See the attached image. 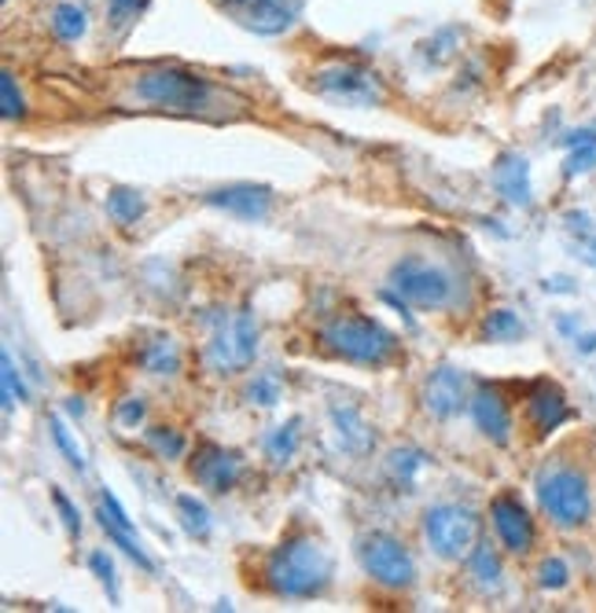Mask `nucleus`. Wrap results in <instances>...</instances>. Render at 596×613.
Wrapping results in <instances>:
<instances>
[{
	"mask_svg": "<svg viewBox=\"0 0 596 613\" xmlns=\"http://www.w3.org/2000/svg\"><path fill=\"white\" fill-rule=\"evenodd\" d=\"M52 503H56V511L63 518V525H67V533L70 536H81V514H78V507L67 500V492L63 489H52Z\"/></svg>",
	"mask_w": 596,
	"mask_h": 613,
	"instance_id": "34",
	"label": "nucleus"
},
{
	"mask_svg": "<svg viewBox=\"0 0 596 613\" xmlns=\"http://www.w3.org/2000/svg\"><path fill=\"white\" fill-rule=\"evenodd\" d=\"M0 114H4L8 122H15L26 114V100H23V92H19L12 70L0 73Z\"/></svg>",
	"mask_w": 596,
	"mask_h": 613,
	"instance_id": "30",
	"label": "nucleus"
},
{
	"mask_svg": "<svg viewBox=\"0 0 596 613\" xmlns=\"http://www.w3.org/2000/svg\"><path fill=\"white\" fill-rule=\"evenodd\" d=\"M192 478L211 492H233L239 481V456L222 445H199L192 456Z\"/></svg>",
	"mask_w": 596,
	"mask_h": 613,
	"instance_id": "13",
	"label": "nucleus"
},
{
	"mask_svg": "<svg viewBox=\"0 0 596 613\" xmlns=\"http://www.w3.org/2000/svg\"><path fill=\"white\" fill-rule=\"evenodd\" d=\"M479 533H483V518L472 507L438 503L424 514V541L446 563H460L472 555L479 547Z\"/></svg>",
	"mask_w": 596,
	"mask_h": 613,
	"instance_id": "5",
	"label": "nucleus"
},
{
	"mask_svg": "<svg viewBox=\"0 0 596 613\" xmlns=\"http://www.w3.org/2000/svg\"><path fill=\"white\" fill-rule=\"evenodd\" d=\"M206 206L225 209V214L255 225V220H266L269 209H273V192L266 184H225L206 192Z\"/></svg>",
	"mask_w": 596,
	"mask_h": 613,
	"instance_id": "12",
	"label": "nucleus"
},
{
	"mask_svg": "<svg viewBox=\"0 0 596 613\" xmlns=\"http://www.w3.org/2000/svg\"><path fill=\"white\" fill-rule=\"evenodd\" d=\"M144 209H148V203H144V195L133 192V188H114L108 195V214L114 225H137L144 217Z\"/></svg>",
	"mask_w": 596,
	"mask_h": 613,
	"instance_id": "22",
	"label": "nucleus"
},
{
	"mask_svg": "<svg viewBox=\"0 0 596 613\" xmlns=\"http://www.w3.org/2000/svg\"><path fill=\"white\" fill-rule=\"evenodd\" d=\"M490 522L501 536V544L508 547L511 555H527L535 547V518L522 507L511 492H501L494 503H490Z\"/></svg>",
	"mask_w": 596,
	"mask_h": 613,
	"instance_id": "11",
	"label": "nucleus"
},
{
	"mask_svg": "<svg viewBox=\"0 0 596 613\" xmlns=\"http://www.w3.org/2000/svg\"><path fill=\"white\" fill-rule=\"evenodd\" d=\"M494 184H497V192L505 195L511 206H530V198H535V188H530V162L522 155H516V151L497 155Z\"/></svg>",
	"mask_w": 596,
	"mask_h": 613,
	"instance_id": "17",
	"label": "nucleus"
},
{
	"mask_svg": "<svg viewBox=\"0 0 596 613\" xmlns=\"http://www.w3.org/2000/svg\"><path fill=\"white\" fill-rule=\"evenodd\" d=\"M391 287L397 291V298L416 305V309H446L457 298V283L446 269L431 265V261L420 258H402L391 269Z\"/></svg>",
	"mask_w": 596,
	"mask_h": 613,
	"instance_id": "6",
	"label": "nucleus"
},
{
	"mask_svg": "<svg viewBox=\"0 0 596 613\" xmlns=\"http://www.w3.org/2000/svg\"><path fill=\"white\" fill-rule=\"evenodd\" d=\"M114 419H119V427H125V430H137L140 422H144V400L140 397L119 400V408H114Z\"/></svg>",
	"mask_w": 596,
	"mask_h": 613,
	"instance_id": "35",
	"label": "nucleus"
},
{
	"mask_svg": "<svg viewBox=\"0 0 596 613\" xmlns=\"http://www.w3.org/2000/svg\"><path fill=\"white\" fill-rule=\"evenodd\" d=\"M522 334H527V327H522V320L511 309L486 313V320H483V338H486V342H519Z\"/></svg>",
	"mask_w": 596,
	"mask_h": 613,
	"instance_id": "23",
	"label": "nucleus"
},
{
	"mask_svg": "<svg viewBox=\"0 0 596 613\" xmlns=\"http://www.w3.org/2000/svg\"><path fill=\"white\" fill-rule=\"evenodd\" d=\"M424 408L431 411L435 419H453L457 411L464 408V375L449 364L435 367L424 386Z\"/></svg>",
	"mask_w": 596,
	"mask_h": 613,
	"instance_id": "14",
	"label": "nucleus"
},
{
	"mask_svg": "<svg viewBox=\"0 0 596 613\" xmlns=\"http://www.w3.org/2000/svg\"><path fill=\"white\" fill-rule=\"evenodd\" d=\"M67 411H70V416H81V411H86L81 397H67Z\"/></svg>",
	"mask_w": 596,
	"mask_h": 613,
	"instance_id": "39",
	"label": "nucleus"
},
{
	"mask_svg": "<svg viewBox=\"0 0 596 613\" xmlns=\"http://www.w3.org/2000/svg\"><path fill=\"white\" fill-rule=\"evenodd\" d=\"M321 342L342 361L383 367L397 356V338L369 316H336L321 327Z\"/></svg>",
	"mask_w": 596,
	"mask_h": 613,
	"instance_id": "2",
	"label": "nucleus"
},
{
	"mask_svg": "<svg viewBox=\"0 0 596 613\" xmlns=\"http://www.w3.org/2000/svg\"><path fill=\"white\" fill-rule=\"evenodd\" d=\"M538 503H541V511L549 514L552 525H560V530H578L593 514L589 478H585L578 467H567V463H549V467L538 474Z\"/></svg>",
	"mask_w": 596,
	"mask_h": 613,
	"instance_id": "3",
	"label": "nucleus"
},
{
	"mask_svg": "<svg viewBox=\"0 0 596 613\" xmlns=\"http://www.w3.org/2000/svg\"><path fill=\"white\" fill-rule=\"evenodd\" d=\"M527 419L535 422V430L541 433V438L552 433V430H560L563 422L571 419V408H567L563 389L556 383H538L527 397Z\"/></svg>",
	"mask_w": 596,
	"mask_h": 613,
	"instance_id": "16",
	"label": "nucleus"
},
{
	"mask_svg": "<svg viewBox=\"0 0 596 613\" xmlns=\"http://www.w3.org/2000/svg\"><path fill=\"white\" fill-rule=\"evenodd\" d=\"M137 100L151 103L159 111H173V114H195L206 111L214 100V84L206 78H199L192 70L181 67H162V70H148L140 73L137 81Z\"/></svg>",
	"mask_w": 596,
	"mask_h": 613,
	"instance_id": "4",
	"label": "nucleus"
},
{
	"mask_svg": "<svg viewBox=\"0 0 596 613\" xmlns=\"http://www.w3.org/2000/svg\"><path fill=\"white\" fill-rule=\"evenodd\" d=\"M328 547L313 536H291L266 558V584L284 599H313L331 584Z\"/></svg>",
	"mask_w": 596,
	"mask_h": 613,
	"instance_id": "1",
	"label": "nucleus"
},
{
	"mask_svg": "<svg viewBox=\"0 0 596 613\" xmlns=\"http://www.w3.org/2000/svg\"><path fill=\"white\" fill-rule=\"evenodd\" d=\"M52 30H56L59 41H78V37H86L89 19L78 4H59L56 12H52Z\"/></svg>",
	"mask_w": 596,
	"mask_h": 613,
	"instance_id": "25",
	"label": "nucleus"
},
{
	"mask_svg": "<svg viewBox=\"0 0 596 613\" xmlns=\"http://www.w3.org/2000/svg\"><path fill=\"white\" fill-rule=\"evenodd\" d=\"M313 89L339 107H380L383 103V81L372 70L353 67V63H336V67L317 70Z\"/></svg>",
	"mask_w": 596,
	"mask_h": 613,
	"instance_id": "8",
	"label": "nucleus"
},
{
	"mask_svg": "<svg viewBox=\"0 0 596 613\" xmlns=\"http://www.w3.org/2000/svg\"><path fill=\"white\" fill-rule=\"evenodd\" d=\"M177 511H181L184 530L192 533V536H199V541H206V536H211L214 522H211V511H206L203 500H195V496L181 492V496H177Z\"/></svg>",
	"mask_w": 596,
	"mask_h": 613,
	"instance_id": "24",
	"label": "nucleus"
},
{
	"mask_svg": "<svg viewBox=\"0 0 596 613\" xmlns=\"http://www.w3.org/2000/svg\"><path fill=\"white\" fill-rule=\"evenodd\" d=\"M449 45H457V30H442V34H438L435 41H427L424 56L431 59V63H442V59L453 56V48H449Z\"/></svg>",
	"mask_w": 596,
	"mask_h": 613,
	"instance_id": "37",
	"label": "nucleus"
},
{
	"mask_svg": "<svg viewBox=\"0 0 596 613\" xmlns=\"http://www.w3.org/2000/svg\"><path fill=\"white\" fill-rule=\"evenodd\" d=\"M567 580H571V569L563 558H546V563L538 566V584L546 588V591H560V588H567Z\"/></svg>",
	"mask_w": 596,
	"mask_h": 613,
	"instance_id": "33",
	"label": "nucleus"
},
{
	"mask_svg": "<svg viewBox=\"0 0 596 613\" xmlns=\"http://www.w3.org/2000/svg\"><path fill=\"white\" fill-rule=\"evenodd\" d=\"M358 558H361L364 574L383 588H409L416 580V563H413L409 547L397 541V536H386V533L361 536Z\"/></svg>",
	"mask_w": 596,
	"mask_h": 613,
	"instance_id": "9",
	"label": "nucleus"
},
{
	"mask_svg": "<svg viewBox=\"0 0 596 613\" xmlns=\"http://www.w3.org/2000/svg\"><path fill=\"white\" fill-rule=\"evenodd\" d=\"M299 427H302V419H288V422H280V427H273L266 433V456L269 463H277V467H284V463H291V456H295V449H299Z\"/></svg>",
	"mask_w": 596,
	"mask_h": 613,
	"instance_id": "20",
	"label": "nucleus"
},
{
	"mask_svg": "<svg viewBox=\"0 0 596 613\" xmlns=\"http://www.w3.org/2000/svg\"><path fill=\"white\" fill-rule=\"evenodd\" d=\"M331 422H336V433L347 452H369L372 449V430L364 416L353 405H331Z\"/></svg>",
	"mask_w": 596,
	"mask_h": 613,
	"instance_id": "18",
	"label": "nucleus"
},
{
	"mask_svg": "<svg viewBox=\"0 0 596 613\" xmlns=\"http://www.w3.org/2000/svg\"><path fill=\"white\" fill-rule=\"evenodd\" d=\"M89 569L103 580V588L111 591V599H119V584H114V563L108 552H92L89 555Z\"/></svg>",
	"mask_w": 596,
	"mask_h": 613,
	"instance_id": "36",
	"label": "nucleus"
},
{
	"mask_svg": "<svg viewBox=\"0 0 596 613\" xmlns=\"http://www.w3.org/2000/svg\"><path fill=\"white\" fill-rule=\"evenodd\" d=\"M472 419L494 445L505 449L511 441V411L505 405V397H501V389L479 386V394L472 397Z\"/></svg>",
	"mask_w": 596,
	"mask_h": 613,
	"instance_id": "15",
	"label": "nucleus"
},
{
	"mask_svg": "<svg viewBox=\"0 0 596 613\" xmlns=\"http://www.w3.org/2000/svg\"><path fill=\"white\" fill-rule=\"evenodd\" d=\"M140 367L148 375H177L181 372V345L170 334H155L140 349Z\"/></svg>",
	"mask_w": 596,
	"mask_h": 613,
	"instance_id": "19",
	"label": "nucleus"
},
{
	"mask_svg": "<svg viewBox=\"0 0 596 613\" xmlns=\"http://www.w3.org/2000/svg\"><path fill=\"white\" fill-rule=\"evenodd\" d=\"M255 349H258V323L255 313L239 309L233 316H217L214 320V338L206 345V361H211L214 372H239L255 361Z\"/></svg>",
	"mask_w": 596,
	"mask_h": 613,
	"instance_id": "7",
	"label": "nucleus"
},
{
	"mask_svg": "<svg viewBox=\"0 0 596 613\" xmlns=\"http://www.w3.org/2000/svg\"><path fill=\"white\" fill-rule=\"evenodd\" d=\"M137 8H140V0H108V12L114 23H130V19L137 15Z\"/></svg>",
	"mask_w": 596,
	"mask_h": 613,
	"instance_id": "38",
	"label": "nucleus"
},
{
	"mask_svg": "<svg viewBox=\"0 0 596 613\" xmlns=\"http://www.w3.org/2000/svg\"><path fill=\"white\" fill-rule=\"evenodd\" d=\"M427 467V456L420 449H394L391 452V470H394V478H402L405 485L416 481V474H420Z\"/></svg>",
	"mask_w": 596,
	"mask_h": 613,
	"instance_id": "31",
	"label": "nucleus"
},
{
	"mask_svg": "<svg viewBox=\"0 0 596 613\" xmlns=\"http://www.w3.org/2000/svg\"><path fill=\"white\" fill-rule=\"evenodd\" d=\"M0 383H4V411H12L15 405H26L30 400V389L23 383V375H19L12 353L0 356Z\"/></svg>",
	"mask_w": 596,
	"mask_h": 613,
	"instance_id": "26",
	"label": "nucleus"
},
{
	"mask_svg": "<svg viewBox=\"0 0 596 613\" xmlns=\"http://www.w3.org/2000/svg\"><path fill=\"white\" fill-rule=\"evenodd\" d=\"M148 449L159 459H181L184 456V438L173 427H151L148 430Z\"/></svg>",
	"mask_w": 596,
	"mask_h": 613,
	"instance_id": "28",
	"label": "nucleus"
},
{
	"mask_svg": "<svg viewBox=\"0 0 596 613\" xmlns=\"http://www.w3.org/2000/svg\"><path fill=\"white\" fill-rule=\"evenodd\" d=\"M247 400L261 408H277L280 405V383L273 375H258L255 383L247 386Z\"/></svg>",
	"mask_w": 596,
	"mask_h": 613,
	"instance_id": "32",
	"label": "nucleus"
},
{
	"mask_svg": "<svg viewBox=\"0 0 596 613\" xmlns=\"http://www.w3.org/2000/svg\"><path fill=\"white\" fill-rule=\"evenodd\" d=\"M236 23L255 30L261 37L284 34L302 12V0H217Z\"/></svg>",
	"mask_w": 596,
	"mask_h": 613,
	"instance_id": "10",
	"label": "nucleus"
},
{
	"mask_svg": "<svg viewBox=\"0 0 596 613\" xmlns=\"http://www.w3.org/2000/svg\"><path fill=\"white\" fill-rule=\"evenodd\" d=\"M585 261H589V265L596 269V239L589 242V250H585Z\"/></svg>",
	"mask_w": 596,
	"mask_h": 613,
	"instance_id": "40",
	"label": "nucleus"
},
{
	"mask_svg": "<svg viewBox=\"0 0 596 613\" xmlns=\"http://www.w3.org/2000/svg\"><path fill=\"white\" fill-rule=\"evenodd\" d=\"M468 569H472L475 584L483 591H501V558L490 544H479L472 555H468Z\"/></svg>",
	"mask_w": 596,
	"mask_h": 613,
	"instance_id": "21",
	"label": "nucleus"
},
{
	"mask_svg": "<svg viewBox=\"0 0 596 613\" xmlns=\"http://www.w3.org/2000/svg\"><path fill=\"white\" fill-rule=\"evenodd\" d=\"M589 169H596V133L593 129L585 133V140L571 144V155H567V162H563V177H582V173H589Z\"/></svg>",
	"mask_w": 596,
	"mask_h": 613,
	"instance_id": "27",
	"label": "nucleus"
},
{
	"mask_svg": "<svg viewBox=\"0 0 596 613\" xmlns=\"http://www.w3.org/2000/svg\"><path fill=\"white\" fill-rule=\"evenodd\" d=\"M48 427H52V441H56V449L63 452V459H67L70 467H75L78 474L86 470V452H81V449H78V441L70 438L67 422H63L59 416H52V422H48Z\"/></svg>",
	"mask_w": 596,
	"mask_h": 613,
	"instance_id": "29",
	"label": "nucleus"
}]
</instances>
